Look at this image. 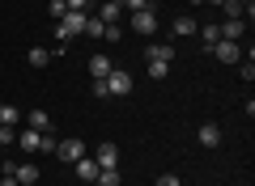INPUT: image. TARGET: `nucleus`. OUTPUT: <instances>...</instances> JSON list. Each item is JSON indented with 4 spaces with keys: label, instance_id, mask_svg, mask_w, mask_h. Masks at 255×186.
<instances>
[{
    "label": "nucleus",
    "instance_id": "obj_1",
    "mask_svg": "<svg viewBox=\"0 0 255 186\" xmlns=\"http://www.w3.org/2000/svg\"><path fill=\"white\" fill-rule=\"evenodd\" d=\"M13 144H17L21 152H30V157H34V152H55V140H51L47 131H34V127L17 131V140H13Z\"/></svg>",
    "mask_w": 255,
    "mask_h": 186
},
{
    "label": "nucleus",
    "instance_id": "obj_2",
    "mask_svg": "<svg viewBox=\"0 0 255 186\" xmlns=\"http://www.w3.org/2000/svg\"><path fill=\"white\" fill-rule=\"evenodd\" d=\"M85 17H90V13H77V9H68V13L60 17V26H55V38H60V43H68V38L85 34Z\"/></svg>",
    "mask_w": 255,
    "mask_h": 186
},
{
    "label": "nucleus",
    "instance_id": "obj_3",
    "mask_svg": "<svg viewBox=\"0 0 255 186\" xmlns=\"http://www.w3.org/2000/svg\"><path fill=\"white\" fill-rule=\"evenodd\" d=\"M128 26L136 30L140 38H153V34H157V9H140V13H128Z\"/></svg>",
    "mask_w": 255,
    "mask_h": 186
},
{
    "label": "nucleus",
    "instance_id": "obj_4",
    "mask_svg": "<svg viewBox=\"0 0 255 186\" xmlns=\"http://www.w3.org/2000/svg\"><path fill=\"white\" fill-rule=\"evenodd\" d=\"M132 72H124V68H111V76H107V93L111 98H124V93H132Z\"/></svg>",
    "mask_w": 255,
    "mask_h": 186
},
{
    "label": "nucleus",
    "instance_id": "obj_5",
    "mask_svg": "<svg viewBox=\"0 0 255 186\" xmlns=\"http://www.w3.org/2000/svg\"><path fill=\"white\" fill-rule=\"evenodd\" d=\"M55 157H60V161H81L85 157V140H77V135L55 140Z\"/></svg>",
    "mask_w": 255,
    "mask_h": 186
},
{
    "label": "nucleus",
    "instance_id": "obj_6",
    "mask_svg": "<svg viewBox=\"0 0 255 186\" xmlns=\"http://www.w3.org/2000/svg\"><path fill=\"white\" fill-rule=\"evenodd\" d=\"M94 161H98V169H119V148L111 140H102L98 148H94Z\"/></svg>",
    "mask_w": 255,
    "mask_h": 186
},
{
    "label": "nucleus",
    "instance_id": "obj_7",
    "mask_svg": "<svg viewBox=\"0 0 255 186\" xmlns=\"http://www.w3.org/2000/svg\"><path fill=\"white\" fill-rule=\"evenodd\" d=\"M213 60H221V63H238V60H243V43H226V38H221V43L213 47Z\"/></svg>",
    "mask_w": 255,
    "mask_h": 186
},
{
    "label": "nucleus",
    "instance_id": "obj_8",
    "mask_svg": "<svg viewBox=\"0 0 255 186\" xmlns=\"http://www.w3.org/2000/svg\"><path fill=\"white\" fill-rule=\"evenodd\" d=\"M13 178H17L21 186H34L38 182V165L34 161H17V165H13Z\"/></svg>",
    "mask_w": 255,
    "mask_h": 186
},
{
    "label": "nucleus",
    "instance_id": "obj_9",
    "mask_svg": "<svg viewBox=\"0 0 255 186\" xmlns=\"http://www.w3.org/2000/svg\"><path fill=\"white\" fill-rule=\"evenodd\" d=\"M243 34H247V21L238 17V21H221V38L226 43H243Z\"/></svg>",
    "mask_w": 255,
    "mask_h": 186
},
{
    "label": "nucleus",
    "instance_id": "obj_10",
    "mask_svg": "<svg viewBox=\"0 0 255 186\" xmlns=\"http://www.w3.org/2000/svg\"><path fill=\"white\" fill-rule=\"evenodd\" d=\"M21 119H26V123L34 127V131H47V127H51V115H47L43 106H34V110H26V115H21Z\"/></svg>",
    "mask_w": 255,
    "mask_h": 186
},
{
    "label": "nucleus",
    "instance_id": "obj_11",
    "mask_svg": "<svg viewBox=\"0 0 255 186\" xmlns=\"http://www.w3.org/2000/svg\"><path fill=\"white\" fill-rule=\"evenodd\" d=\"M196 38H200L204 51H213V47L221 43V26H200V30H196Z\"/></svg>",
    "mask_w": 255,
    "mask_h": 186
},
{
    "label": "nucleus",
    "instance_id": "obj_12",
    "mask_svg": "<svg viewBox=\"0 0 255 186\" xmlns=\"http://www.w3.org/2000/svg\"><path fill=\"white\" fill-rule=\"evenodd\" d=\"M196 30H200V21H196V17H179V21L170 26V34H174V38H191Z\"/></svg>",
    "mask_w": 255,
    "mask_h": 186
},
{
    "label": "nucleus",
    "instance_id": "obj_13",
    "mask_svg": "<svg viewBox=\"0 0 255 186\" xmlns=\"http://www.w3.org/2000/svg\"><path fill=\"white\" fill-rule=\"evenodd\" d=\"M196 140H200L204 148H217V144H221V127H217V123H204V127H200V135H196Z\"/></svg>",
    "mask_w": 255,
    "mask_h": 186
},
{
    "label": "nucleus",
    "instance_id": "obj_14",
    "mask_svg": "<svg viewBox=\"0 0 255 186\" xmlns=\"http://www.w3.org/2000/svg\"><path fill=\"white\" fill-rule=\"evenodd\" d=\"M90 76L94 80H107L111 76V60H107V55H90Z\"/></svg>",
    "mask_w": 255,
    "mask_h": 186
},
{
    "label": "nucleus",
    "instance_id": "obj_15",
    "mask_svg": "<svg viewBox=\"0 0 255 186\" xmlns=\"http://www.w3.org/2000/svg\"><path fill=\"white\" fill-rule=\"evenodd\" d=\"M145 60H162V63H170L174 60V43H153L145 51Z\"/></svg>",
    "mask_w": 255,
    "mask_h": 186
},
{
    "label": "nucleus",
    "instance_id": "obj_16",
    "mask_svg": "<svg viewBox=\"0 0 255 186\" xmlns=\"http://www.w3.org/2000/svg\"><path fill=\"white\" fill-rule=\"evenodd\" d=\"M73 165H77V178H85V182L98 178V161H94V157H81V161H73Z\"/></svg>",
    "mask_w": 255,
    "mask_h": 186
},
{
    "label": "nucleus",
    "instance_id": "obj_17",
    "mask_svg": "<svg viewBox=\"0 0 255 186\" xmlns=\"http://www.w3.org/2000/svg\"><path fill=\"white\" fill-rule=\"evenodd\" d=\"M21 123V110L9 106V102H0V127H17Z\"/></svg>",
    "mask_w": 255,
    "mask_h": 186
},
{
    "label": "nucleus",
    "instance_id": "obj_18",
    "mask_svg": "<svg viewBox=\"0 0 255 186\" xmlns=\"http://www.w3.org/2000/svg\"><path fill=\"white\" fill-rule=\"evenodd\" d=\"M26 63H30V68H47V63H51V55H47L43 47H30V55H26Z\"/></svg>",
    "mask_w": 255,
    "mask_h": 186
},
{
    "label": "nucleus",
    "instance_id": "obj_19",
    "mask_svg": "<svg viewBox=\"0 0 255 186\" xmlns=\"http://www.w3.org/2000/svg\"><path fill=\"white\" fill-rule=\"evenodd\" d=\"M85 34H90V38H102V34H107V21H98V17L90 13V17H85Z\"/></svg>",
    "mask_w": 255,
    "mask_h": 186
},
{
    "label": "nucleus",
    "instance_id": "obj_20",
    "mask_svg": "<svg viewBox=\"0 0 255 186\" xmlns=\"http://www.w3.org/2000/svg\"><path fill=\"white\" fill-rule=\"evenodd\" d=\"M94 186H119V169H98Z\"/></svg>",
    "mask_w": 255,
    "mask_h": 186
},
{
    "label": "nucleus",
    "instance_id": "obj_21",
    "mask_svg": "<svg viewBox=\"0 0 255 186\" xmlns=\"http://www.w3.org/2000/svg\"><path fill=\"white\" fill-rule=\"evenodd\" d=\"M221 13H226V21H238V17H243V4H238V0H226V4H221Z\"/></svg>",
    "mask_w": 255,
    "mask_h": 186
},
{
    "label": "nucleus",
    "instance_id": "obj_22",
    "mask_svg": "<svg viewBox=\"0 0 255 186\" xmlns=\"http://www.w3.org/2000/svg\"><path fill=\"white\" fill-rule=\"evenodd\" d=\"M166 72H170V63H162V60H149V76H153V80H166Z\"/></svg>",
    "mask_w": 255,
    "mask_h": 186
},
{
    "label": "nucleus",
    "instance_id": "obj_23",
    "mask_svg": "<svg viewBox=\"0 0 255 186\" xmlns=\"http://www.w3.org/2000/svg\"><path fill=\"white\" fill-rule=\"evenodd\" d=\"M124 13H140V9H153V0H119Z\"/></svg>",
    "mask_w": 255,
    "mask_h": 186
},
{
    "label": "nucleus",
    "instance_id": "obj_24",
    "mask_svg": "<svg viewBox=\"0 0 255 186\" xmlns=\"http://www.w3.org/2000/svg\"><path fill=\"white\" fill-rule=\"evenodd\" d=\"M47 13H51V17H55V21H60V17H64V13H68V4H64V0H47Z\"/></svg>",
    "mask_w": 255,
    "mask_h": 186
},
{
    "label": "nucleus",
    "instance_id": "obj_25",
    "mask_svg": "<svg viewBox=\"0 0 255 186\" xmlns=\"http://www.w3.org/2000/svg\"><path fill=\"white\" fill-rule=\"evenodd\" d=\"M13 140H17V131H13V127H0V148H9Z\"/></svg>",
    "mask_w": 255,
    "mask_h": 186
},
{
    "label": "nucleus",
    "instance_id": "obj_26",
    "mask_svg": "<svg viewBox=\"0 0 255 186\" xmlns=\"http://www.w3.org/2000/svg\"><path fill=\"white\" fill-rule=\"evenodd\" d=\"M238 76H243V80H247V85H251V80H255V63H251V60H247V63H243V68H238Z\"/></svg>",
    "mask_w": 255,
    "mask_h": 186
},
{
    "label": "nucleus",
    "instance_id": "obj_27",
    "mask_svg": "<svg viewBox=\"0 0 255 186\" xmlns=\"http://www.w3.org/2000/svg\"><path fill=\"white\" fill-rule=\"evenodd\" d=\"M102 38H107V43H119V38H124V26H107V34H102Z\"/></svg>",
    "mask_w": 255,
    "mask_h": 186
},
{
    "label": "nucleus",
    "instance_id": "obj_28",
    "mask_svg": "<svg viewBox=\"0 0 255 186\" xmlns=\"http://www.w3.org/2000/svg\"><path fill=\"white\" fill-rule=\"evenodd\" d=\"M157 186H183V178L179 174H162V178H157Z\"/></svg>",
    "mask_w": 255,
    "mask_h": 186
},
{
    "label": "nucleus",
    "instance_id": "obj_29",
    "mask_svg": "<svg viewBox=\"0 0 255 186\" xmlns=\"http://www.w3.org/2000/svg\"><path fill=\"white\" fill-rule=\"evenodd\" d=\"M68 9H77V13H90V0H64Z\"/></svg>",
    "mask_w": 255,
    "mask_h": 186
},
{
    "label": "nucleus",
    "instance_id": "obj_30",
    "mask_svg": "<svg viewBox=\"0 0 255 186\" xmlns=\"http://www.w3.org/2000/svg\"><path fill=\"white\" fill-rule=\"evenodd\" d=\"M0 186H21V182H17L13 174H4V178H0Z\"/></svg>",
    "mask_w": 255,
    "mask_h": 186
},
{
    "label": "nucleus",
    "instance_id": "obj_31",
    "mask_svg": "<svg viewBox=\"0 0 255 186\" xmlns=\"http://www.w3.org/2000/svg\"><path fill=\"white\" fill-rule=\"evenodd\" d=\"M238 4H243V9H251V4H255V0H238Z\"/></svg>",
    "mask_w": 255,
    "mask_h": 186
},
{
    "label": "nucleus",
    "instance_id": "obj_32",
    "mask_svg": "<svg viewBox=\"0 0 255 186\" xmlns=\"http://www.w3.org/2000/svg\"><path fill=\"white\" fill-rule=\"evenodd\" d=\"M191 4H204V0H191Z\"/></svg>",
    "mask_w": 255,
    "mask_h": 186
},
{
    "label": "nucleus",
    "instance_id": "obj_33",
    "mask_svg": "<svg viewBox=\"0 0 255 186\" xmlns=\"http://www.w3.org/2000/svg\"><path fill=\"white\" fill-rule=\"evenodd\" d=\"M0 169H4V161H0Z\"/></svg>",
    "mask_w": 255,
    "mask_h": 186
}]
</instances>
